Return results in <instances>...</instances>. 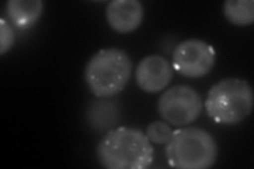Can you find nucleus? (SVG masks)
<instances>
[{
	"mask_svg": "<svg viewBox=\"0 0 254 169\" xmlns=\"http://www.w3.org/2000/svg\"><path fill=\"white\" fill-rule=\"evenodd\" d=\"M157 109L159 115L166 123L184 127L199 117L203 110V101L194 88L176 85L161 94L158 100Z\"/></svg>",
	"mask_w": 254,
	"mask_h": 169,
	"instance_id": "39448f33",
	"label": "nucleus"
},
{
	"mask_svg": "<svg viewBox=\"0 0 254 169\" xmlns=\"http://www.w3.org/2000/svg\"><path fill=\"white\" fill-rule=\"evenodd\" d=\"M100 164L108 169H146L154 162V147L146 134L137 128L118 127L100 140Z\"/></svg>",
	"mask_w": 254,
	"mask_h": 169,
	"instance_id": "f257e3e1",
	"label": "nucleus"
},
{
	"mask_svg": "<svg viewBox=\"0 0 254 169\" xmlns=\"http://www.w3.org/2000/svg\"><path fill=\"white\" fill-rule=\"evenodd\" d=\"M253 103V90L248 80L232 77L221 79L210 88L203 107L213 122L236 125L250 115Z\"/></svg>",
	"mask_w": 254,
	"mask_h": 169,
	"instance_id": "7ed1b4c3",
	"label": "nucleus"
},
{
	"mask_svg": "<svg viewBox=\"0 0 254 169\" xmlns=\"http://www.w3.org/2000/svg\"><path fill=\"white\" fill-rule=\"evenodd\" d=\"M222 11L226 19L234 26H250L254 21L253 0H227Z\"/></svg>",
	"mask_w": 254,
	"mask_h": 169,
	"instance_id": "9b49d317",
	"label": "nucleus"
},
{
	"mask_svg": "<svg viewBox=\"0 0 254 169\" xmlns=\"http://www.w3.org/2000/svg\"><path fill=\"white\" fill-rule=\"evenodd\" d=\"M174 130L169 125V123L162 122V120H156L150 123L146 128V136L152 144L165 145L172 138Z\"/></svg>",
	"mask_w": 254,
	"mask_h": 169,
	"instance_id": "f8f14e48",
	"label": "nucleus"
},
{
	"mask_svg": "<svg viewBox=\"0 0 254 169\" xmlns=\"http://www.w3.org/2000/svg\"><path fill=\"white\" fill-rule=\"evenodd\" d=\"M165 145V158L173 168L208 169L216 163L218 158L215 138L199 127L174 130Z\"/></svg>",
	"mask_w": 254,
	"mask_h": 169,
	"instance_id": "20e7f679",
	"label": "nucleus"
},
{
	"mask_svg": "<svg viewBox=\"0 0 254 169\" xmlns=\"http://www.w3.org/2000/svg\"><path fill=\"white\" fill-rule=\"evenodd\" d=\"M214 48L202 39L190 38L179 43L174 49L172 67L181 76L200 78L208 75L215 66Z\"/></svg>",
	"mask_w": 254,
	"mask_h": 169,
	"instance_id": "423d86ee",
	"label": "nucleus"
},
{
	"mask_svg": "<svg viewBox=\"0 0 254 169\" xmlns=\"http://www.w3.org/2000/svg\"><path fill=\"white\" fill-rule=\"evenodd\" d=\"M109 27L120 34L136 31L144 18V9L138 0H114L106 6Z\"/></svg>",
	"mask_w": 254,
	"mask_h": 169,
	"instance_id": "6e6552de",
	"label": "nucleus"
},
{
	"mask_svg": "<svg viewBox=\"0 0 254 169\" xmlns=\"http://www.w3.org/2000/svg\"><path fill=\"white\" fill-rule=\"evenodd\" d=\"M173 67L161 55H148L136 68V83L142 91L156 94L163 91L173 78Z\"/></svg>",
	"mask_w": 254,
	"mask_h": 169,
	"instance_id": "0eeeda50",
	"label": "nucleus"
},
{
	"mask_svg": "<svg viewBox=\"0 0 254 169\" xmlns=\"http://www.w3.org/2000/svg\"><path fill=\"white\" fill-rule=\"evenodd\" d=\"M115 104L108 101H94L87 110V117L90 125L99 130L113 127L118 119V111Z\"/></svg>",
	"mask_w": 254,
	"mask_h": 169,
	"instance_id": "9d476101",
	"label": "nucleus"
},
{
	"mask_svg": "<svg viewBox=\"0 0 254 169\" xmlns=\"http://www.w3.org/2000/svg\"><path fill=\"white\" fill-rule=\"evenodd\" d=\"M131 59L124 50L107 48L95 53L85 67V82L98 99H108L122 92L129 82Z\"/></svg>",
	"mask_w": 254,
	"mask_h": 169,
	"instance_id": "f03ea898",
	"label": "nucleus"
},
{
	"mask_svg": "<svg viewBox=\"0 0 254 169\" xmlns=\"http://www.w3.org/2000/svg\"><path fill=\"white\" fill-rule=\"evenodd\" d=\"M44 11L42 0H10L6 2V14L15 27L28 29L41 18Z\"/></svg>",
	"mask_w": 254,
	"mask_h": 169,
	"instance_id": "1a4fd4ad",
	"label": "nucleus"
},
{
	"mask_svg": "<svg viewBox=\"0 0 254 169\" xmlns=\"http://www.w3.org/2000/svg\"><path fill=\"white\" fill-rule=\"evenodd\" d=\"M15 42V33L11 25L5 19L0 20V55L3 56L11 50Z\"/></svg>",
	"mask_w": 254,
	"mask_h": 169,
	"instance_id": "ddd939ff",
	"label": "nucleus"
}]
</instances>
